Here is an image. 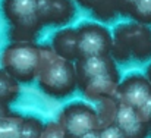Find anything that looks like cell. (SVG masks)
I'll return each instance as SVG.
<instances>
[{
	"label": "cell",
	"mask_w": 151,
	"mask_h": 138,
	"mask_svg": "<svg viewBox=\"0 0 151 138\" xmlns=\"http://www.w3.org/2000/svg\"><path fill=\"white\" fill-rule=\"evenodd\" d=\"M40 47L41 65L35 79L38 87L43 92L57 100L70 97L78 88L75 63L59 57L50 46Z\"/></svg>",
	"instance_id": "1"
},
{
	"label": "cell",
	"mask_w": 151,
	"mask_h": 138,
	"mask_svg": "<svg viewBox=\"0 0 151 138\" xmlns=\"http://www.w3.org/2000/svg\"><path fill=\"white\" fill-rule=\"evenodd\" d=\"M116 63L129 60H151V28L138 22H123L114 28L113 47L110 53Z\"/></svg>",
	"instance_id": "2"
},
{
	"label": "cell",
	"mask_w": 151,
	"mask_h": 138,
	"mask_svg": "<svg viewBox=\"0 0 151 138\" xmlns=\"http://www.w3.org/2000/svg\"><path fill=\"white\" fill-rule=\"evenodd\" d=\"M38 0H1V13L9 24L12 43H35L44 28L37 12Z\"/></svg>",
	"instance_id": "3"
},
{
	"label": "cell",
	"mask_w": 151,
	"mask_h": 138,
	"mask_svg": "<svg viewBox=\"0 0 151 138\" xmlns=\"http://www.w3.org/2000/svg\"><path fill=\"white\" fill-rule=\"evenodd\" d=\"M0 65L19 84H29L40 71L41 47L37 43H10L1 51Z\"/></svg>",
	"instance_id": "4"
},
{
	"label": "cell",
	"mask_w": 151,
	"mask_h": 138,
	"mask_svg": "<svg viewBox=\"0 0 151 138\" xmlns=\"http://www.w3.org/2000/svg\"><path fill=\"white\" fill-rule=\"evenodd\" d=\"M57 122L69 138H78L100 129V121L96 107L85 101H72L66 104L62 109Z\"/></svg>",
	"instance_id": "5"
},
{
	"label": "cell",
	"mask_w": 151,
	"mask_h": 138,
	"mask_svg": "<svg viewBox=\"0 0 151 138\" xmlns=\"http://www.w3.org/2000/svg\"><path fill=\"white\" fill-rule=\"evenodd\" d=\"M78 59L110 56L113 47L111 33L101 24L84 22L78 28Z\"/></svg>",
	"instance_id": "6"
},
{
	"label": "cell",
	"mask_w": 151,
	"mask_h": 138,
	"mask_svg": "<svg viewBox=\"0 0 151 138\" xmlns=\"http://www.w3.org/2000/svg\"><path fill=\"white\" fill-rule=\"evenodd\" d=\"M151 97V84L142 74H129L120 79L116 100L134 109H139Z\"/></svg>",
	"instance_id": "7"
},
{
	"label": "cell",
	"mask_w": 151,
	"mask_h": 138,
	"mask_svg": "<svg viewBox=\"0 0 151 138\" xmlns=\"http://www.w3.org/2000/svg\"><path fill=\"white\" fill-rule=\"evenodd\" d=\"M37 12L43 27H62L75 18L76 7L72 0H38Z\"/></svg>",
	"instance_id": "8"
},
{
	"label": "cell",
	"mask_w": 151,
	"mask_h": 138,
	"mask_svg": "<svg viewBox=\"0 0 151 138\" xmlns=\"http://www.w3.org/2000/svg\"><path fill=\"white\" fill-rule=\"evenodd\" d=\"M117 65L111 59V56H97V57H81L75 62V72H76V81H78V90H81L87 82L91 79L116 72Z\"/></svg>",
	"instance_id": "9"
},
{
	"label": "cell",
	"mask_w": 151,
	"mask_h": 138,
	"mask_svg": "<svg viewBox=\"0 0 151 138\" xmlns=\"http://www.w3.org/2000/svg\"><path fill=\"white\" fill-rule=\"evenodd\" d=\"M119 84H120V75H119V71H116V72L104 74L91 79L79 91L82 92V95L87 100H93L99 103L101 100L116 98Z\"/></svg>",
	"instance_id": "10"
},
{
	"label": "cell",
	"mask_w": 151,
	"mask_h": 138,
	"mask_svg": "<svg viewBox=\"0 0 151 138\" xmlns=\"http://www.w3.org/2000/svg\"><path fill=\"white\" fill-rule=\"evenodd\" d=\"M114 125L125 134L126 138H147L151 134L150 128L144 124L137 109L119 103Z\"/></svg>",
	"instance_id": "11"
},
{
	"label": "cell",
	"mask_w": 151,
	"mask_h": 138,
	"mask_svg": "<svg viewBox=\"0 0 151 138\" xmlns=\"http://www.w3.org/2000/svg\"><path fill=\"white\" fill-rule=\"evenodd\" d=\"M51 50L62 59L69 62L78 60V31L76 28H62L51 38Z\"/></svg>",
	"instance_id": "12"
},
{
	"label": "cell",
	"mask_w": 151,
	"mask_h": 138,
	"mask_svg": "<svg viewBox=\"0 0 151 138\" xmlns=\"http://www.w3.org/2000/svg\"><path fill=\"white\" fill-rule=\"evenodd\" d=\"M84 9L93 12L96 18L101 21H110L119 15V10L109 0H76Z\"/></svg>",
	"instance_id": "13"
},
{
	"label": "cell",
	"mask_w": 151,
	"mask_h": 138,
	"mask_svg": "<svg viewBox=\"0 0 151 138\" xmlns=\"http://www.w3.org/2000/svg\"><path fill=\"white\" fill-rule=\"evenodd\" d=\"M19 82L0 68V103L9 106L19 97Z\"/></svg>",
	"instance_id": "14"
},
{
	"label": "cell",
	"mask_w": 151,
	"mask_h": 138,
	"mask_svg": "<svg viewBox=\"0 0 151 138\" xmlns=\"http://www.w3.org/2000/svg\"><path fill=\"white\" fill-rule=\"evenodd\" d=\"M24 116L12 112L6 118L0 119V138H21L22 137Z\"/></svg>",
	"instance_id": "15"
},
{
	"label": "cell",
	"mask_w": 151,
	"mask_h": 138,
	"mask_svg": "<svg viewBox=\"0 0 151 138\" xmlns=\"http://www.w3.org/2000/svg\"><path fill=\"white\" fill-rule=\"evenodd\" d=\"M117 107H119V101L116 98H107V100H101L97 103L96 110H97L99 121H100V129L103 126L114 124Z\"/></svg>",
	"instance_id": "16"
},
{
	"label": "cell",
	"mask_w": 151,
	"mask_h": 138,
	"mask_svg": "<svg viewBox=\"0 0 151 138\" xmlns=\"http://www.w3.org/2000/svg\"><path fill=\"white\" fill-rule=\"evenodd\" d=\"M129 18H132L134 22L151 25V0H138L134 4Z\"/></svg>",
	"instance_id": "17"
},
{
	"label": "cell",
	"mask_w": 151,
	"mask_h": 138,
	"mask_svg": "<svg viewBox=\"0 0 151 138\" xmlns=\"http://www.w3.org/2000/svg\"><path fill=\"white\" fill-rule=\"evenodd\" d=\"M44 125L46 124L37 116H24L21 138H40L44 129Z\"/></svg>",
	"instance_id": "18"
},
{
	"label": "cell",
	"mask_w": 151,
	"mask_h": 138,
	"mask_svg": "<svg viewBox=\"0 0 151 138\" xmlns=\"http://www.w3.org/2000/svg\"><path fill=\"white\" fill-rule=\"evenodd\" d=\"M40 138H69L65 129L60 126L57 121H50L44 125V129L41 132Z\"/></svg>",
	"instance_id": "19"
},
{
	"label": "cell",
	"mask_w": 151,
	"mask_h": 138,
	"mask_svg": "<svg viewBox=\"0 0 151 138\" xmlns=\"http://www.w3.org/2000/svg\"><path fill=\"white\" fill-rule=\"evenodd\" d=\"M100 138H126L125 134L119 129L117 125H107V126H103L100 131Z\"/></svg>",
	"instance_id": "20"
},
{
	"label": "cell",
	"mask_w": 151,
	"mask_h": 138,
	"mask_svg": "<svg viewBox=\"0 0 151 138\" xmlns=\"http://www.w3.org/2000/svg\"><path fill=\"white\" fill-rule=\"evenodd\" d=\"M138 113H139L141 119L144 121V124L150 128L151 131V97L138 109Z\"/></svg>",
	"instance_id": "21"
},
{
	"label": "cell",
	"mask_w": 151,
	"mask_h": 138,
	"mask_svg": "<svg viewBox=\"0 0 151 138\" xmlns=\"http://www.w3.org/2000/svg\"><path fill=\"white\" fill-rule=\"evenodd\" d=\"M138 0H120V3H119V15L129 16V13H131V10H132V7H134V4Z\"/></svg>",
	"instance_id": "22"
},
{
	"label": "cell",
	"mask_w": 151,
	"mask_h": 138,
	"mask_svg": "<svg viewBox=\"0 0 151 138\" xmlns=\"http://www.w3.org/2000/svg\"><path fill=\"white\" fill-rule=\"evenodd\" d=\"M10 113H12L10 107H9L7 104L0 103V119H1V118H6V116H7V115H10Z\"/></svg>",
	"instance_id": "23"
},
{
	"label": "cell",
	"mask_w": 151,
	"mask_h": 138,
	"mask_svg": "<svg viewBox=\"0 0 151 138\" xmlns=\"http://www.w3.org/2000/svg\"><path fill=\"white\" fill-rule=\"evenodd\" d=\"M100 131V129H99ZM99 131H93V132H88V134H84L78 138H100V132Z\"/></svg>",
	"instance_id": "24"
},
{
	"label": "cell",
	"mask_w": 151,
	"mask_h": 138,
	"mask_svg": "<svg viewBox=\"0 0 151 138\" xmlns=\"http://www.w3.org/2000/svg\"><path fill=\"white\" fill-rule=\"evenodd\" d=\"M145 77H147V79L150 81V84H151V63L147 66V71H145Z\"/></svg>",
	"instance_id": "25"
},
{
	"label": "cell",
	"mask_w": 151,
	"mask_h": 138,
	"mask_svg": "<svg viewBox=\"0 0 151 138\" xmlns=\"http://www.w3.org/2000/svg\"><path fill=\"white\" fill-rule=\"evenodd\" d=\"M109 1H110V3H111V4H113V6L117 9V10H119V3H120V0H109Z\"/></svg>",
	"instance_id": "26"
}]
</instances>
